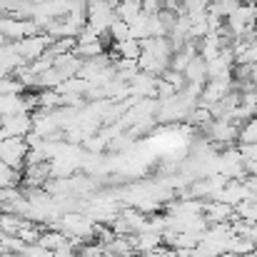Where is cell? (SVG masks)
Masks as SVG:
<instances>
[{"label":"cell","mask_w":257,"mask_h":257,"mask_svg":"<svg viewBox=\"0 0 257 257\" xmlns=\"http://www.w3.org/2000/svg\"><path fill=\"white\" fill-rule=\"evenodd\" d=\"M185 78H187V83H200V85L207 83V63H205L202 55H197V58L185 68Z\"/></svg>","instance_id":"cell-1"},{"label":"cell","mask_w":257,"mask_h":257,"mask_svg":"<svg viewBox=\"0 0 257 257\" xmlns=\"http://www.w3.org/2000/svg\"><path fill=\"white\" fill-rule=\"evenodd\" d=\"M115 53L122 58V60H138L143 55V40H135V38H127L122 43H115Z\"/></svg>","instance_id":"cell-2"},{"label":"cell","mask_w":257,"mask_h":257,"mask_svg":"<svg viewBox=\"0 0 257 257\" xmlns=\"http://www.w3.org/2000/svg\"><path fill=\"white\" fill-rule=\"evenodd\" d=\"M107 33H110V38H112L115 43H122V40L133 38V35H130V23H125V20H120V18L110 25V30H107Z\"/></svg>","instance_id":"cell-3"}]
</instances>
